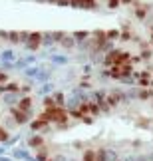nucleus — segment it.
<instances>
[{
    "label": "nucleus",
    "instance_id": "1",
    "mask_svg": "<svg viewBox=\"0 0 153 161\" xmlns=\"http://www.w3.org/2000/svg\"><path fill=\"white\" fill-rule=\"evenodd\" d=\"M0 161H10V159H6V157H0Z\"/></svg>",
    "mask_w": 153,
    "mask_h": 161
}]
</instances>
